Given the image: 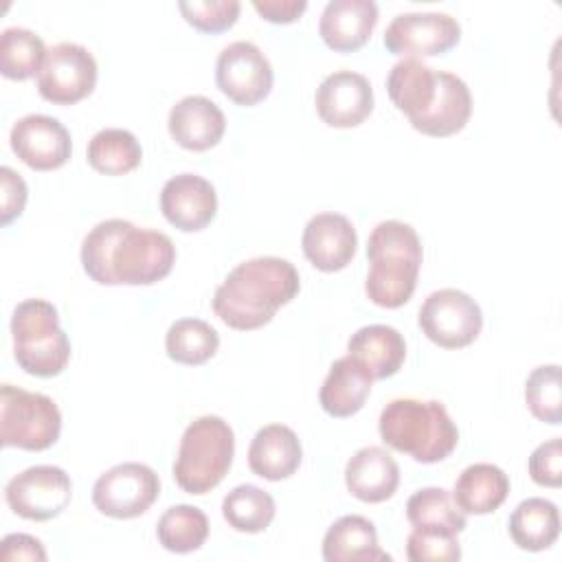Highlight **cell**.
Wrapping results in <instances>:
<instances>
[{"instance_id":"44dd1931","label":"cell","mask_w":562,"mask_h":562,"mask_svg":"<svg viewBox=\"0 0 562 562\" xmlns=\"http://www.w3.org/2000/svg\"><path fill=\"white\" fill-rule=\"evenodd\" d=\"M345 483L358 501L382 503L391 498L400 485V465L384 448L367 446L347 461Z\"/></svg>"},{"instance_id":"603a6c76","label":"cell","mask_w":562,"mask_h":562,"mask_svg":"<svg viewBox=\"0 0 562 562\" xmlns=\"http://www.w3.org/2000/svg\"><path fill=\"white\" fill-rule=\"evenodd\" d=\"M371 382L369 371L349 353L334 360L318 393L321 408L331 417L356 415L371 393Z\"/></svg>"},{"instance_id":"1f68e13d","label":"cell","mask_w":562,"mask_h":562,"mask_svg":"<svg viewBox=\"0 0 562 562\" xmlns=\"http://www.w3.org/2000/svg\"><path fill=\"white\" fill-rule=\"evenodd\" d=\"M158 542L171 553L198 551L209 538V518L200 507L173 505L156 525Z\"/></svg>"},{"instance_id":"ab89813d","label":"cell","mask_w":562,"mask_h":562,"mask_svg":"<svg viewBox=\"0 0 562 562\" xmlns=\"http://www.w3.org/2000/svg\"><path fill=\"white\" fill-rule=\"evenodd\" d=\"M0 560L11 562V560H33V562H44L46 551L42 542L29 533H9L2 540L0 547Z\"/></svg>"},{"instance_id":"ffe728a7","label":"cell","mask_w":562,"mask_h":562,"mask_svg":"<svg viewBox=\"0 0 562 562\" xmlns=\"http://www.w3.org/2000/svg\"><path fill=\"white\" fill-rule=\"evenodd\" d=\"M441 70L430 68L419 57H404L391 68L386 77V92L393 105L408 116L411 125H415L435 103Z\"/></svg>"},{"instance_id":"7c38bea8","label":"cell","mask_w":562,"mask_h":562,"mask_svg":"<svg viewBox=\"0 0 562 562\" xmlns=\"http://www.w3.org/2000/svg\"><path fill=\"white\" fill-rule=\"evenodd\" d=\"M272 66L252 42H231L217 55L215 83L237 105H255L263 101L272 90Z\"/></svg>"},{"instance_id":"4dcf8cb0","label":"cell","mask_w":562,"mask_h":562,"mask_svg":"<svg viewBox=\"0 0 562 562\" xmlns=\"http://www.w3.org/2000/svg\"><path fill=\"white\" fill-rule=\"evenodd\" d=\"M277 505L274 498L257 485H237L222 501L224 520L241 533H259L270 527Z\"/></svg>"},{"instance_id":"f546056e","label":"cell","mask_w":562,"mask_h":562,"mask_svg":"<svg viewBox=\"0 0 562 562\" xmlns=\"http://www.w3.org/2000/svg\"><path fill=\"white\" fill-rule=\"evenodd\" d=\"M220 347V334L206 321L178 318L171 323L165 336L167 356L178 364H204L215 356Z\"/></svg>"},{"instance_id":"e0dca14e","label":"cell","mask_w":562,"mask_h":562,"mask_svg":"<svg viewBox=\"0 0 562 562\" xmlns=\"http://www.w3.org/2000/svg\"><path fill=\"white\" fill-rule=\"evenodd\" d=\"M301 246L314 268L323 272H338L353 259L358 235L345 215L318 213L305 224Z\"/></svg>"},{"instance_id":"4fadbf2b","label":"cell","mask_w":562,"mask_h":562,"mask_svg":"<svg viewBox=\"0 0 562 562\" xmlns=\"http://www.w3.org/2000/svg\"><path fill=\"white\" fill-rule=\"evenodd\" d=\"M461 40V24L450 13L413 11L395 15L384 31V46L395 55L432 57Z\"/></svg>"},{"instance_id":"60d3db41","label":"cell","mask_w":562,"mask_h":562,"mask_svg":"<svg viewBox=\"0 0 562 562\" xmlns=\"http://www.w3.org/2000/svg\"><path fill=\"white\" fill-rule=\"evenodd\" d=\"M255 11L274 24H290L307 9L305 0H252Z\"/></svg>"},{"instance_id":"8fae6325","label":"cell","mask_w":562,"mask_h":562,"mask_svg":"<svg viewBox=\"0 0 562 562\" xmlns=\"http://www.w3.org/2000/svg\"><path fill=\"white\" fill-rule=\"evenodd\" d=\"M7 505L26 520H53L72 498L70 476L57 465H33L15 474L4 487Z\"/></svg>"},{"instance_id":"5bb4252c","label":"cell","mask_w":562,"mask_h":562,"mask_svg":"<svg viewBox=\"0 0 562 562\" xmlns=\"http://www.w3.org/2000/svg\"><path fill=\"white\" fill-rule=\"evenodd\" d=\"M13 154L35 171H53L68 162L72 154L70 132L53 116L26 114L11 127Z\"/></svg>"},{"instance_id":"484cf974","label":"cell","mask_w":562,"mask_h":562,"mask_svg":"<svg viewBox=\"0 0 562 562\" xmlns=\"http://www.w3.org/2000/svg\"><path fill=\"white\" fill-rule=\"evenodd\" d=\"M472 114V94L461 77L441 70L439 92L430 110L413 125L417 132L435 138L452 136L465 127Z\"/></svg>"},{"instance_id":"d590c367","label":"cell","mask_w":562,"mask_h":562,"mask_svg":"<svg viewBox=\"0 0 562 562\" xmlns=\"http://www.w3.org/2000/svg\"><path fill=\"white\" fill-rule=\"evenodd\" d=\"M182 18L202 33L228 31L241 11L237 0H182L178 2Z\"/></svg>"},{"instance_id":"d4e9b609","label":"cell","mask_w":562,"mask_h":562,"mask_svg":"<svg viewBox=\"0 0 562 562\" xmlns=\"http://www.w3.org/2000/svg\"><path fill=\"white\" fill-rule=\"evenodd\" d=\"M323 558L327 562H382L391 555L380 549L375 525L358 514L338 518L323 538Z\"/></svg>"},{"instance_id":"d6a6232c","label":"cell","mask_w":562,"mask_h":562,"mask_svg":"<svg viewBox=\"0 0 562 562\" xmlns=\"http://www.w3.org/2000/svg\"><path fill=\"white\" fill-rule=\"evenodd\" d=\"M406 518L413 527L422 529H443L452 533H461L465 529V514L443 487L417 490L406 501Z\"/></svg>"},{"instance_id":"d6986e66","label":"cell","mask_w":562,"mask_h":562,"mask_svg":"<svg viewBox=\"0 0 562 562\" xmlns=\"http://www.w3.org/2000/svg\"><path fill=\"white\" fill-rule=\"evenodd\" d=\"M378 24L373 0H329L318 20L323 42L336 53H351L367 44Z\"/></svg>"},{"instance_id":"30bf717a","label":"cell","mask_w":562,"mask_h":562,"mask_svg":"<svg viewBox=\"0 0 562 562\" xmlns=\"http://www.w3.org/2000/svg\"><path fill=\"white\" fill-rule=\"evenodd\" d=\"M97 75V59L86 46L59 42L46 50L37 72V90L55 105H72L94 90Z\"/></svg>"},{"instance_id":"7a4b0ae2","label":"cell","mask_w":562,"mask_h":562,"mask_svg":"<svg viewBox=\"0 0 562 562\" xmlns=\"http://www.w3.org/2000/svg\"><path fill=\"white\" fill-rule=\"evenodd\" d=\"M301 290V279L288 259L255 257L237 263L213 294V312L233 329L250 331L268 325L277 310Z\"/></svg>"},{"instance_id":"5b68a950","label":"cell","mask_w":562,"mask_h":562,"mask_svg":"<svg viewBox=\"0 0 562 562\" xmlns=\"http://www.w3.org/2000/svg\"><path fill=\"white\" fill-rule=\"evenodd\" d=\"M235 454V435L217 415L193 419L180 439L173 479L187 494H206L228 474Z\"/></svg>"},{"instance_id":"8992f818","label":"cell","mask_w":562,"mask_h":562,"mask_svg":"<svg viewBox=\"0 0 562 562\" xmlns=\"http://www.w3.org/2000/svg\"><path fill=\"white\" fill-rule=\"evenodd\" d=\"M13 356L35 378L59 375L70 360V340L59 327L57 307L44 299H26L11 316Z\"/></svg>"},{"instance_id":"7402d4cb","label":"cell","mask_w":562,"mask_h":562,"mask_svg":"<svg viewBox=\"0 0 562 562\" xmlns=\"http://www.w3.org/2000/svg\"><path fill=\"white\" fill-rule=\"evenodd\" d=\"M303 459L296 432L283 424H268L257 430L248 448L250 470L266 481L292 476Z\"/></svg>"},{"instance_id":"f35d334b","label":"cell","mask_w":562,"mask_h":562,"mask_svg":"<svg viewBox=\"0 0 562 562\" xmlns=\"http://www.w3.org/2000/svg\"><path fill=\"white\" fill-rule=\"evenodd\" d=\"M0 187H2V198H0V224L7 226L11 224L15 217L22 215L26 198H29V189L24 178L13 171L11 167H2L0 169Z\"/></svg>"},{"instance_id":"e575fe53","label":"cell","mask_w":562,"mask_h":562,"mask_svg":"<svg viewBox=\"0 0 562 562\" xmlns=\"http://www.w3.org/2000/svg\"><path fill=\"white\" fill-rule=\"evenodd\" d=\"M525 402L536 419L551 426L562 422V386L558 364H542L529 373L525 382Z\"/></svg>"},{"instance_id":"f1b7e54d","label":"cell","mask_w":562,"mask_h":562,"mask_svg":"<svg viewBox=\"0 0 562 562\" xmlns=\"http://www.w3.org/2000/svg\"><path fill=\"white\" fill-rule=\"evenodd\" d=\"M86 156L94 171L105 176H123L140 165L143 149L130 130L105 127L90 138Z\"/></svg>"},{"instance_id":"277c9868","label":"cell","mask_w":562,"mask_h":562,"mask_svg":"<svg viewBox=\"0 0 562 562\" xmlns=\"http://www.w3.org/2000/svg\"><path fill=\"white\" fill-rule=\"evenodd\" d=\"M378 430L386 446L419 463L443 461L459 443V430L439 400H391L380 413Z\"/></svg>"},{"instance_id":"9a60e30c","label":"cell","mask_w":562,"mask_h":562,"mask_svg":"<svg viewBox=\"0 0 562 562\" xmlns=\"http://www.w3.org/2000/svg\"><path fill=\"white\" fill-rule=\"evenodd\" d=\"M314 103L329 127H356L373 112V88L360 72L336 70L321 81Z\"/></svg>"},{"instance_id":"74e56055","label":"cell","mask_w":562,"mask_h":562,"mask_svg":"<svg viewBox=\"0 0 562 562\" xmlns=\"http://www.w3.org/2000/svg\"><path fill=\"white\" fill-rule=\"evenodd\" d=\"M529 476L542 487L562 485V441L553 437L540 443L529 457Z\"/></svg>"},{"instance_id":"83f0119b","label":"cell","mask_w":562,"mask_h":562,"mask_svg":"<svg viewBox=\"0 0 562 562\" xmlns=\"http://www.w3.org/2000/svg\"><path fill=\"white\" fill-rule=\"evenodd\" d=\"M509 536L522 551H544L560 536V512L555 503L533 496L516 505L509 516Z\"/></svg>"},{"instance_id":"4316f807","label":"cell","mask_w":562,"mask_h":562,"mask_svg":"<svg viewBox=\"0 0 562 562\" xmlns=\"http://www.w3.org/2000/svg\"><path fill=\"white\" fill-rule=\"evenodd\" d=\"M509 494L507 474L494 463H472L454 481L452 498L463 514H492Z\"/></svg>"},{"instance_id":"2e32d148","label":"cell","mask_w":562,"mask_h":562,"mask_svg":"<svg viewBox=\"0 0 562 562\" xmlns=\"http://www.w3.org/2000/svg\"><path fill=\"white\" fill-rule=\"evenodd\" d=\"M160 211L178 231H202L217 213L215 187L198 173H178L160 191Z\"/></svg>"},{"instance_id":"836d02e7","label":"cell","mask_w":562,"mask_h":562,"mask_svg":"<svg viewBox=\"0 0 562 562\" xmlns=\"http://www.w3.org/2000/svg\"><path fill=\"white\" fill-rule=\"evenodd\" d=\"M46 46L42 37L22 26H9L0 35V72L7 79H29L40 72Z\"/></svg>"},{"instance_id":"6da1fadb","label":"cell","mask_w":562,"mask_h":562,"mask_svg":"<svg viewBox=\"0 0 562 562\" xmlns=\"http://www.w3.org/2000/svg\"><path fill=\"white\" fill-rule=\"evenodd\" d=\"M176 261L173 241L127 220L99 222L81 241L83 272L101 285H151L165 279Z\"/></svg>"},{"instance_id":"9c48e42d","label":"cell","mask_w":562,"mask_h":562,"mask_svg":"<svg viewBox=\"0 0 562 562\" xmlns=\"http://www.w3.org/2000/svg\"><path fill=\"white\" fill-rule=\"evenodd\" d=\"M160 494L158 474L138 461H127L103 472L92 485L94 507L119 520L145 514Z\"/></svg>"},{"instance_id":"52a82bcc","label":"cell","mask_w":562,"mask_h":562,"mask_svg":"<svg viewBox=\"0 0 562 562\" xmlns=\"http://www.w3.org/2000/svg\"><path fill=\"white\" fill-rule=\"evenodd\" d=\"M59 432L61 413L53 397L13 384L0 386V439L4 448L40 452L50 448Z\"/></svg>"},{"instance_id":"8d00e7d4","label":"cell","mask_w":562,"mask_h":562,"mask_svg":"<svg viewBox=\"0 0 562 562\" xmlns=\"http://www.w3.org/2000/svg\"><path fill=\"white\" fill-rule=\"evenodd\" d=\"M406 558L411 562H454L461 558V547L452 531L413 527L406 540Z\"/></svg>"},{"instance_id":"ba28073f","label":"cell","mask_w":562,"mask_h":562,"mask_svg":"<svg viewBox=\"0 0 562 562\" xmlns=\"http://www.w3.org/2000/svg\"><path fill=\"white\" fill-rule=\"evenodd\" d=\"M419 327L428 340L443 349H461L476 340L483 327L479 303L457 288L426 296L419 307Z\"/></svg>"},{"instance_id":"3957f363","label":"cell","mask_w":562,"mask_h":562,"mask_svg":"<svg viewBox=\"0 0 562 562\" xmlns=\"http://www.w3.org/2000/svg\"><path fill=\"white\" fill-rule=\"evenodd\" d=\"M367 259V296L386 310L402 307L415 292L424 259L415 228L400 220L380 222L369 235Z\"/></svg>"},{"instance_id":"cb8c5ba5","label":"cell","mask_w":562,"mask_h":562,"mask_svg":"<svg viewBox=\"0 0 562 562\" xmlns=\"http://www.w3.org/2000/svg\"><path fill=\"white\" fill-rule=\"evenodd\" d=\"M347 353L356 358L373 380L391 378L406 358L404 336L391 325H367L351 334Z\"/></svg>"},{"instance_id":"ac0fdd59","label":"cell","mask_w":562,"mask_h":562,"mask_svg":"<svg viewBox=\"0 0 562 562\" xmlns=\"http://www.w3.org/2000/svg\"><path fill=\"white\" fill-rule=\"evenodd\" d=\"M167 127L180 147L206 151L222 140L226 119L215 101L202 94H189L169 110Z\"/></svg>"}]
</instances>
